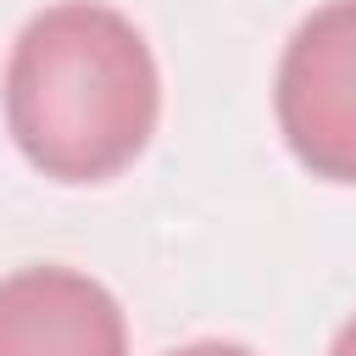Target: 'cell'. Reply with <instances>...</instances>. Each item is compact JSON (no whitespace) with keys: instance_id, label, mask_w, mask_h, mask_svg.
<instances>
[{"instance_id":"4","label":"cell","mask_w":356,"mask_h":356,"mask_svg":"<svg viewBox=\"0 0 356 356\" xmlns=\"http://www.w3.org/2000/svg\"><path fill=\"white\" fill-rule=\"evenodd\" d=\"M172 356H256V350L250 345H234V339H195V345L172 350Z\"/></svg>"},{"instance_id":"5","label":"cell","mask_w":356,"mask_h":356,"mask_svg":"<svg viewBox=\"0 0 356 356\" xmlns=\"http://www.w3.org/2000/svg\"><path fill=\"white\" fill-rule=\"evenodd\" d=\"M328 356H356V317L334 334V345H328Z\"/></svg>"},{"instance_id":"3","label":"cell","mask_w":356,"mask_h":356,"mask_svg":"<svg viewBox=\"0 0 356 356\" xmlns=\"http://www.w3.org/2000/svg\"><path fill=\"white\" fill-rule=\"evenodd\" d=\"M0 356H128V317L78 267H17L0 278Z\"/></svg>"},{"instance_id":"2","label":"cell","mask_w":356,"mask_h":356,"mask_svg":"<svg viewBox=\"0 0 356 356\" xmlns=\"http://www.w3.org/2000/svg\"><path fill=\"white\" fill-rule=\"evenodd\" d=\"M273 111L289 156L312 178L356 184V0H328L289 33Z\"/></svg>"},{"instance_id":"1","label":"cell","mask_w":356,"mask_h":356,"mask_svg":"<svg viewBox=\"0 0 356 356\" xmlns=\"http://www.w3.org/2000/svg\"><path fill=\"white\" fill-rule=\"evenodd\" d=\"M161 117V72L117 6L56 0L11 44L6 128L22 161L56 184H106L128 172Z\"/></svg>"}]
</instances>
